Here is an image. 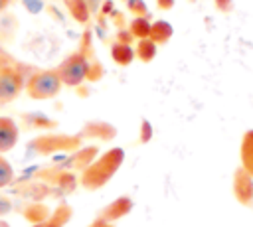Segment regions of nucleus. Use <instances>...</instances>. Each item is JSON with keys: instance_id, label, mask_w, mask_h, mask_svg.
<instances>
[{"instance_id": "nucleus-1", "label": "nucleus", "mask_w": 253, "mask_h": 227, "mask_svg": "<svg viewBox=\"0 0 253 227\" xmlns=\"http://www.w3.org/2000/svg\"><path fill=\"white\" fill-rule=\"evenodd\" d=\"M18 138V130L10 118H0V152H6L14 146Z\"/></svg>"}, {"instance_id": "nucleus-2", "label": "nucleus", "mask_w": 253, "mask_h": 227, "mask_svg": "<svg viewBox=\"0 0 253 227\" xmlns=\"http://www.w3.org/2000/svg\"><path fill=\"white\" fill-rule=\"evenodd\" d=\"M59 89V83H57V77L45 73L42 77H38L36 85H34V97H49L53 93H57Z\"/></svg>"}, {"instance_id": "nucleus-3", "label": "nucleus", "mask_w": 253, "mask_h": 227, "mask_svg": "<svg viewBox=\"0 0 253 227\" xmlns=\"http://www.w3.org/2000/svg\"><path fill=\"white\" fill-rule=\"evenodd\" d=\"M10 180H12V168H10L8 162H4V160L0 158V188L6 186Z\"/></svg>"}, {"instance_id": "nucleus-4", "label": "nucleus", "mask_w": 253, "mask_h": 227, "mask_svg": "<svg viewBox=\"0 0 253 227\" xmlns=\"http://www.w3.org/2000/svg\"><path fill=\"white\" fill-rule=\"evenodd\" d=\"M0 227H10V225H8L6 221H0Z\"/></svg>"}]
</instances>
